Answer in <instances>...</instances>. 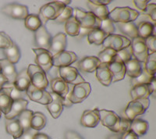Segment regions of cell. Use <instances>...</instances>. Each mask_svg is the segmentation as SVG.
Returning a JSON list of instances; mask_svg holds the SVG:
<instances>
[{"label":"cell","mask_w":156,"mask_h":139,"mask_svg":"<svg viewBox=\"0 0 156 139\" xmlns=\"http://www.w3.org/2000/svg\"><path fill=\"white\" fill-rule=\"evenodd\" d=\"M66 7L59 1H54L44 5L39 11V18L41 20L42 25L45 24L48 20H55L62 12Z\"/></svg>","instance_id":"obj_1"},{"label":"cell","mask_w":156,"mask_h":139,"mask_svg":"<svg viewBox=\"0 0 156 139\" xmlns=\"http://www.w3.org/2000/svg\"><path fill=\"white\" fill-rule=\"evenodd\" d=\"M140 13L129 7H115L108 14V18L115 23H129L134 21Z\"/></svg>","instance_id":"obj_2"},{"label":"cell","mask_w":156,"mask_h":139,"mask_svg":"<svg viewBox=\"0 0 156 139\" xmlns=\"http://www.w3.org/2000/svg\"><path fill=\"white\" fill-rule=\"evenodd\" d=\"M150 101L148 98H140V99L132 100L128 103L126 109L124 110V118L133 121L136 116L144 114L148 108Z\"/></svg>","instance_id":"obj_3"},{"label":"cell","mask_w":156,"mask_h":139,"mask_svg":"<svg viewBox=\"0 0 156 139\" xmlns=\"http://www.w3.org/2000/svg\"><path fill=\"white\" fill-rule=\"evenodd\" d=\"M80 26V28L86 30H92L94 28H99L101 20L96 17L91 12H85L81 9H75V16Z\"/></svg>","instance_id":"obj_4"},{"label":"cell","mask_w":156,"mask_h":139,"mask_svg":"<svg viewBox=\"0 0 156 139\" xmlns=\"http://www.w3.org/2000/svg\"><path fill=\"white\" fill-rule=\"evenodd\" d=\"M27 73L31 84L38 89H45L48 85L46 73L37 65L30 64L27 68Z\"/></svg>","instance_id":"obj_5"},{"label":"cell","mask_w":156,"mask_h":139,"mask_svg":"<svg viewBox=\"0 0 156 139\" xmlns=\"http://www.w3.org/2000/svg\"><path fill=\"white\" fill-rule=\"evenodd\" d=\"M90 91L91 88L88 82H82L73 86V88L66 95V98L73 104L80 103L89 96Z\"/></svg>","instance_id":"obj_6"},{"label":"cell","mask_w":156,"mask_h":139,"mask_svg":"<svg viewBox=\"0 0 156 139\" xmlns=\"http://www.w3.org/2000/svg\"><path fill=\"white\" fill-rule=\"evenodd\" d=\"M99 119L103 126L108 127L114 133H119L121 117H119L115 112L101 109L99 110Z\"/></svg>","instance_id":"obj_7"},{"label":"cell","mask_w":156,"mask_h":139,"mask_svg":"<svg viewBox=\"0 0 156 139\" xmlns=\"http://www.w3.org/2000/svg\"><path fill=\"white\" fill-rule=\"evenodd\" d=\"M130 45L134 59L140 62H145L149 53L144 39L140 37H134L130 41Z\"/></svg>","instance_id":"obj_8"},{"label":"cell","mask_w":156,"mask_h":139,"mask_svg":"<svg viewBox=\"0 0 156 139\" xmlns=\"http://www.w3.org/2000/svg\"><path fill=\"white\" fill-rule=\"evenodd\" d=\"M105 48H110L118 52L122 48H126L130 45V40L125 36L119 34H108L102 43Z\"/></svg>","instance_id":"obj_9"},{"label":"cell","mask_w":156,"mask_h":139,"mask_svg":"<svg viewBox=\"0 0 156 139\" xmlns=\"http://www.w3.org/2000/svg\"><path fill=\"white\" fill-rule=\"evenodd\" d=\"M26 94L31 101L42 104V105H48L51 102V94L49 92L45 91V89H38L32 85L31 84L26 91Z\"/></svg>","instance_id":"obj_10"},{"label":"cell","mask_w":156,"mask_h":139,"mask_svg":"<svg viewBox=\"0 0 156 139\" xmlns=\"http://www.w3.org/2000/svg\"><path fill=\"white\" fill-rule=\"evenodd\" d=\"M2 12L4 14L17 20H25L29 15L27 6L17 3L8 4L2 8Z\"/></svg>","instance_id":"obj_11"},{"label":"cell","mask_w":156,"mask_h":139,"mask_svg":"<svg viewBox=\"0 0 156 139\" xmlns=\"http://www.w3.org/2000/svg\"><path fill=\"white\" fill-rule=\"evenodd\" d=\"M60 77L66 81L68 84H80L82 82H84V79L78 73L77 70L73 66H66V67H59L58 69Z\"/></svg>","instance_id":"obj_12"},{"label":"cell","mask_w":156,"mask_h":139,"mask_svg":"<svg viewBox=\"0 0 156 139\" xmlns=\"http://www.w3.org/2000/svg\"><path fill=\"white\" fill-rule=\"evenodd\" d=\"M33 52L36 55L35 62L37 66L48 72L52 67V55L48 50L43 48H33Z\"/></svg>","instance_id":"obj_13"},{"label":"cell","mask_w":156,"mask_h":139,"mask_svg":"<svg viewBox=\"0 0 156 139\" xmlns=\"http://www.w3.org/2000/svg\"><path fill=\"white\" fill-rule=\"evenodd\" d=\"M108 65L112 75V83L122 80L124 78L125 74H126L125 63L116 55H115L112 62Z\"/></svg>","instance_id":"obj_14"},{"label":"cell","mask_w":156,"mask_h":139,"mask_svg":"<svg viewBox=\"0 0 156 139\" xmlns=\"http://www.w3.org/2000/svg\"><path fill=\"white\" fill-rule=\"evenodd\" d=\"M76 59L77 56L74 52L64 50L52 56V65L58 67H66L73 63Z\"/></svg>","instance_id":"obj_15"},{"label":"cell","mask_w":156,"mask_h":139,"mask_svg":"<svg viewBox=\"0 0 156 139\" xmlns=\"http://www.w3.org/2000/svg\"><path fill=\"white\" fill-rule=\"evenodd\" d=\"M34 41L37 48L48 50L51 44V37L44 25H41L36 31H34Z\"/></svg>","instance_id":"obj_16"},{"label":"cell","mask_w":156,"mask_h":139,"mask_svg":"<svg viewBox=\"0 0 156 139\" xmlns=\"http://www.w3.org/2000/svg\"><path fill=\"white\" fill-rule=\"evenodd\" d=\"M50 94H51L52 100L50 103L46 105V107L51 116L54 119H56V118L59 117L63 110V103L65 98H62L54 92H51Z\"/></svg>","instance_id":"obj_17"},{"label":"cell","mask_w":156,"mask_h":139,"mask_svg":"<svg viewBox=\"0 0 156 139\" xmlns=\"http://www.w3.org/2000/svg\"><path fill=\"white\" fill-rule=\"evenodd\" d=\"M66 40H67L66 34L63 33H58L54 36L53 38L51 39L50 47L48 50L52 56L66 49V43H67Z\"/></svg>","instance_id":"obj_18"},{"label":"cell","mask_w":156,"mask_h":139,"mask_svg":"<svg viewBox=\"0 0 156 139\" xmlns=\"http://www.w3.org/2000/svg\"><path fill=\"white\" fill-rule=\"evenodd\" d=\"M99 119V109H95L93 110H85L80 119V123L83 127L94 128L98 124Z\"/></svg>","instance_id":"obj_19"},{"label":"cell","mask_w":156,"mask_h":139,"mask_svg":"<svg viewBox=\"0 0 156 139\" xmlns=\"http://www.w3.org/2000/svg\"><path fill=\"white\" fill-rule=\"evenodd\" d=\"M99 59L95 56H87L77 62L76 67L80 71L84 73H93L100 65Z\"/></svg>","instance_id":"obj_20"},{"label":"cell","mask_w":156,"mask_h":139,"mask_svg":"<svg viewBox=\"0 0 156 139\" xmlns=\"http://www.w3.org/2000/svg\"><path fill=\"white\" fill-rule=\"evenodd\" d=\"M0 73L3 75L4 77L7 79V83L13 84L17 76L14 64L11 63L6 59H0Z\"/></svg>","instance_id":"obj_21"},{"label":"cell","mask_w":156,"mask_h":139,"mask_svg":"<svg viewBox=\"0 0 156 139\" xmlns=\"http://www.w3.org/2000/svg\"><path fill=\"white\" fill-rule=\"evenodd\" d=\"M13 102L10 96V87L6 84H4L3 87L0 90V110L6 115L11 109V106Z\"/></svg>","instance_id":"obj_22"},{"label":"cell","mask_w":156,"mask_h":139,"mask_svg":"<svg viewBox=\"0 0 156 139\" xmlns=\"http://www.w3.org/2000/svg\"><path fill=\"white\" fill-rule=\"evenodd\" d=\"M98 80L104 86H109L112 84V75L110 71L108 65L106 63H100L95 70Z\"/></svg>","instance_id":"obj_23"},{"label":"cell","mask_w":156,"mask_h":139,"mask_svg":"<svg viewBox=\"0 0 156 139\" xmlns=\"http://www.w3.org/2000/svg\"><path fill=\"white\" fill-rule=\"evenodd\" d=\"M69 86L66 81H64L61 77H56L51 82V87L52 92L55 93L62 98H66V95L69 93Z\"/></svg>","instance_id":"obj_24"},{"label":"cell","mask_w":156,"mask_h":139,"mask_svg":"<svg viewBox=\"0 0 156 139\" xmlns=\"http://www.w3.org/2000/svg\"><path fill=\"white\" fill-rule=\"evenodd\" d=\"M27 105H28V102L26 99H23V98L14 100L12 104L9 112L5 115V119H11L17 117L23 110L27 109Z\"/></svg>","instance_id":"obj_25"},{"label":"cell","mask_w":156,"mask_h":139,"mask_svg":"<svg viewBox=\"0 0 156 139\" xmlns=\"http://www.w3.org/2000/svg\"><path fill=\"white\" fill-rule=\"evenodd\" d=\"M5 130L8 134L12 136L14 139H18L23 133V129L20 123L17 118L6 119L5 121Z\"/></svg>","instance_id":"obj_26"},{"label":"cell","mask_w":156,"mask_h":139,"mask_svg":"<svg viewBox=\"0 0 156 139\" xmlns=\"http://www.w3.org/2000/svg\"><path fill=\"white\" fill-rule=\"evenodd\" d=\"M31 84L30 79L28 76L27 70H23L17 73L13 85L16 89L20 91H26Z\"/></svg>","instance_id":"obj_27"},{"label":"cell","mask_w":156,"mask_h":139,"mask_svg":"<svg viewBox=\"0 0 156 139\" xmlns=\"http://www.w3.org/2000/svg\"><path fill=\"white\" fill-rule=\"evenodd\" d=\"M118 30L122 34L131 37L132 39L134 37H138L137 33V27H136L133 22H129V23H115Z\"/></svg>","instance_id":"obj_28"},{"label":"cell","mask_w":156,"mask_h":139,"mask_svg":"<svg viewBox=\"0 0 156 139\" xmlns=\"http://www.w3.org/2000/svg\"><path fill=\"white\" fill-rule=\"evenodd\" d=\"M125 67H126V73L132 79L139 77L141 73V64L136 59H132L126 62Z\"/></svg>","instance_id":"obj_29"},{"label":"cell","mask_w":156,"mask_h":139,"mask_svg":"<svg viewBox=\"0 0 156 139\" xmlns=\"http://www.w3.org/2000/svg\"><path fill=\"white\" fill-rule=\"evenodd\" d=\"M149 124L146 120L141 119H134L130 123L129 130L138 136H143L147 133L148 130Z\"/></svg>","instance_id":"obj_30"},{"label":"cell","mask_w":156,"mask_h":139,"mask_svg":"<svg viewBox=\"0 0 156 139\" xmlns=\"http://www.w3.org/2000/svg\"><path fill=\"white\" fill-rule=\"evenodd\" d=\"M87 7L90 9V12L100 20H104L108 18L109 11L106 5H94V4L91 3L90 1L87 2Z\"/></svg>","instance_id":"obj_31"},{"label":"cell","mask_w":156,"mask_h":139,"mask_svg":"<svg viewBox=\"0 0 156 139\" xmlns=\"http://www.w3.org/2000/svg\"><path fill=\"white\" fill-rule=\"evenodd\" d=\"M108 34L105 33L100 28H94L88 33L87 40L89 44H94L96 45H101L104 40L107 37Z\"/></svg>","instance_id":"obj_32"},{"label":"cell","mask_w":156,"mask_h":139,"mask_svg":"<svg viewBox=\"0 0 156 139\" xmlns=\"http://www.w3.org/2000/svg\"><path fill=\"white\" fill-rule=\"evenodd\" d=\"M150 91H149L147 84H136L133 86V88L130 91V95L133 100L140 99V98H147L150 96Z\"/></svg>","instance_id":"obj_33"},{"label":"cell","mask_w":156,"mask_h":139,"mask_svg":"<svg viewBox=\"0 0 156 139\" xmlns=\"http://www.w3.org/2000/svg\"><path fill=\"white\" fill-rule=\"evenodd\" d=\"M47 123L46 116L40 112H36L33 113L30 120V128L33 130H40L45 127Z\"/></svg>","instance_id":"obj_34"},{"label":"cell","mask_w":156,"mask_h":139,"mask_svg":"<svg viewBox=\"0 0 156 139\" xmlns=\"http://www.w3.org/2000/svg\"><path fill=\"white\" fill-rule=\"evenodd\" d=\"M138 37L146 39L148 37L154 34V26L151 22H142L137 27Z\"/></svg>","instance_id":"obj_35"},{"label":"cell","mask_w":156,"mask_h":139,"mask_svg":"<svg viewBox=\"0 0 156 139\" xmlns=\"http://www.w3.org/2000/svg\"><path fill=\"white\" fill-rule=\"evenodd\" d=\"M3 52L4 55L6 57V59L12 64H15V63L18 62V61L20 59V56H21L19 48L17 47V45H15L14 43L9 48L3 49Z\"/></svg>","instance_id":"obj_36"},{"label":"cell","mask_w":156,"mask_h":139,"mask_svg":"<svg viewBox=\"0 0 156 139\" xmlns=\"http://www.w3.org/2000/svg\"><path fill=\"white\" fill-rule=\"evenodd\" d=\"M65 30H66V34L71 36H77L80 34V26L74 16L70 17L69 20L66 21Z\"/></svg>","instance_id":"obj_37"},{"label":"cell","mask_w":156,"mask_h":139,"mask_svg":"<svg viewBox=\"0 0 156 139\" xmlns=\"http://www.w3.org/2000/svg\"><path fill=\"white\" fill-rule=\"evenodd\" d=\"M33 113H34L33 111L30 109H25L16 117L21 125L22 128L23 129V131L30 128V120H31Z\"/></svg>","instance_id":"obj_38"},{"label":"cell","mask_w":156,"mask_h":139,"mask_svg":"<svg viewBox=\"0 0 156 139\" xmlns=\"http://www.w3.org/2000/svg\"><path fill=\"white\" fill-rule=\"evenodd\" d=\"M24 24L25 27L27 29L32 30V31H36L42 25V23H41L38 15L30 14L28 15L27 18L25 19Z\"/></svg>","instance_id":"obj_39"},{"label":"cell","mask_w":156,"mask_h":139,"mask_svg":"<svg viewBox=\"0 0 156 139\" xmlns=\"http://www.w3.org/2000/svg\"><path fill=\"white\" fill-rule=\"evenodd\" d=\"M115 55H116V52L115 50L110 48H105V49L102 50L101 52H99L98 59H99L101 63L108 64V63L112 62Z\"/></svg>","instance_id":"obj_40"},{"label":"cell","mask_w":156,"mask_h":139,"mask_svg":"<svg viewBox=\"0 0 156 139\" xmlns=\"http://www.w3.org/2000/svg\"><path fill=\"white\" fill-rule=\"evenodd\" d=\"M144 70L151 76H155L156 73V52L149 54L145 61Z\"/></svg>","instance_id":"obj_41"},{"label":"cell","mask_w":156,"mask_h":139,"mask_svg":"<svg viewBox=\"0 0 156 139\" xmlns=\"http://www.w3.org/2000/svg\"><path fill=\"white\" fill-rule=\"evenodd\" d=\"M154 76H151L149 73H147L144 68H142V71L139 77L133 78L131 80V84L133 86L136 85V84H149L151 82V79Z\"/></svg>","instance_id":"obj_42"},{"label":"cell","mask_w":156,"mask_h":139,"mask_svg":"<svg viewBox=\"0 0 156 139\" xmlns=\"http://www.w3.org/2000/svg\"><path fill=\"white\" fill-rule=\"evenodd\" d=\"M116 55L122 61V62H124V63L127 62L128 61H129L130 59H133V53H132L131 45H129V46L126 47V48H122V49L116 52Z\"/></svg>","instance_id":"obj_43"},{"label":"cell","mask_w":156,"mask_h":139,"mask_svg":"<svg viewBox=\"0 0 156 139\" xmlns=\"http://www.w3.org/2000/svg\"><path fill=\"white\" fill-rule=\"evenodd\" d=\"M99 28L106 34H112L115 31V24L109 18H107L105 20H101V26Z\"/></svg>","instance_id":"obj_44"},{"label":"cell","mask_w":156,"mask_h":139,"mask_svg":"<svg viewBox=\"0 0 156 139\" xmlns=\"http://www.w3.org/2000/svg\"><path fill=\"white\" fill-rule=\"evenodd\" d=\"M73 8L69 7V6H66L64 10L62 11V13L54 21L56 22V23H63V22H66V20H69V18L73 16Z\"/></svg>","instance_id":"obj_45"},{"label":"cell","mask_w":156,"mask_h":139,"mask_svg":"<svg viewBox=\"0 0 156 139\" xmlns=\"http://www.w3.org/2000/svg\"><path fill=\"white\" fill-rule=\"evenodd\" d=\"M13 45L12 39L6 33L0 31V48L5 49Z\"/></svg>","instance_id":"obj_46"},{"label":"cell","mask_w":156,"mask_h":139,"mask_svg":"<svg viewBox=\"0 0 156 139\" xmlns=\"http://www.w3.org/2000/svg\"><path fill=\"white\" fill-rule=\"evenodd\" d=\"M145 41L146 46H147V49H148V53L151 54L153 52H156V36L151 35L148 37L147 38L144 39Z\"/></svg>","instance_id":"obj_47"},{"label":"cell","mask_w":156,"mask_h":139,"mask_svg":"<svg viewBox=\"0 0 156 139\" xmlns=\"http://www.w3.org/2000/svg\"><path fill=\"white\" fill-rule=\"evenodd\" d=\"M5 84L10 87V96L13 101H14V100L21 99V98H23V97L24 96V94L23 93V91H18L16 87H14L13 84L5 83Z\"/></svg>","instance_id":"obj_48"},{"label":"cell","mask_w":156,"mask_h":139,"mask_svg":"<svg viewBox=\"0 0 156 139\" xmlns=\"http://www.w3.org/2000/svg\"><path fill=\"white\" fill-rule=\"evenodd\" d=\"M143 12L148 15L153 21L156 20V5L154 3H148Z\"/></svg>","instance_id":"obj_49"},{"label":"cell","mask_w":156,"mask_h":139,"mask_svg":"<svg viewBox=\"0 0 156 139\" xmlns=\"http://www.w3.org/2000/svg\"><path fill=\"white\" fill-rule=\"evenodd\" d=\"M130 123H131V121H129V120L126 119V118H121L120 127H119V131L118 134H122L126 131L129 130V127H130Z\"/></svg>","instance_id":"obj_50"},{"label":"cell","mask_w":156,"mask_h":139,"mask_svg":"<svg viewBox=\"0 0 156 139\" xmlns=\"http://www.w3.org/2000/svg\"><path fill=\"white\" fill-rule=\"evenodd\" d=\"M37 133V131H36V130L30 128L29 130L23 131V133L22 134V135L20 136V137L18 139H33L34 138V136Z\"/></svg>","instance_id":"obj_51"},{"label":"cell","mask_w":156,"mask_h":139,"mask_svg":"<svg viewBox=\"0 0 156 139\" xmlns=\"http://www.w3.org/2000/svg\"><path fill=\"white\" fill-rule=\"evenodd\" d=\"M65 139H83L77 132L74 130H67L65 133Z\"/></svg>","instance_id":"obj_52"},{"label":"cell","mask_w":156,"mask_h":139,"mask_svg":"<svg viewBox=\"0 0 156 139\" xmlns=\"http://www.w3.org/2000/svg\"><path fill=\"white\" fill-rule=\"evenodd\" d=\"M133 3L136 5V7H137L140 10L144 11L147 4L149 3V1H147V0H134Z\"/></svg>","instance_id":"obj_53"},{"label":"cell","mask_w":156,"mask_h":139,"mask_svg":"<svg viewBox=\"0 0 156 139\" xmlns=\"http://www.w3.org/2000/svg\"><path fill=\"white\" fill-rule=\"evenodd\" d=\"M121 139H139V137L131 130H129L121 135Z\"/></svg>","instance_id":"obj_54"},{"label":"cell","mask_w":156,"mask_h":139,"mask_svg":"<svg viewBox=\"0 0 156 139\" xmlns=\"http://www.w3.org/2000/svg\"><path fill=\"white\" fill-rule=\"evenodd\" d=\"M155 84H156V80H155V76L152 77L151 82L147 84V87H148V89L151 94H154L155 93Z\"/></svg>","instance_id":"obj_55"},{"label":"cell","mask_w":156,"mask_h":139,"mask_svg":"<svg viewBox=\"0 0 156 139\" xmlns=\"http://www.w3.org/2000/svg\"><path fill=\"white\" fill-rule=\"evenodd\" d=\"M90 2H91V3L94 4V5H107L108 4L111 3L112 1H111V0H90Z\"/></svg>","instance_id":"obj_56"},{"label":"cell","mask_w":156,"mask_h":139,"mask_svg":"<svg viewBox=\"0 0 156 139\" xmlns=\"http://www.w3.org/2000/svg\"><path fill=\"white\" fill-rule=\"evenodd\" d=\"M33 139H51V138L49 137V136L44 134V133H37V134L34 136V138Z\"/></svg>","instance_id":"obj_57"},{"label":"cell","mask_w":156,"mask_h":139,"mask_svg":"<svg viewBox=\"0 0 156 139\" xmlns=\"http://www.w3.org/2000/svg\"><path fill=\"white\" fill-rule=\"evenodd\" d=\"M7 79L5 78V77H4L3 75L0 73V90L2 89V87H3L4 84H5V83H7Z\"/></svg>","instance_id":"obj_58"},{"label":"cell","mask_w":156,"mask_h":139,"mask_svg":"<svg viewBox=\"0 0 156 139\" xmlns=\"http://www.w3.org/2000/svg\"><path fill=\"white\" fill-rule=\"evenodd\" d=\"M121 135L122 134H111V135L108 136L107 137V139H121Z\"/></svg>","instance_id":"obj_59"},{"label":"cell","mask_w":156,"mask_h":139,"mask_svg":"<svg viewBox=\"0 0 156 139\" xmlns=\"http://www.w3.org/2000/svg\"><path fill=\"white\" fill-rule=\"evenodd\" d=\"M1 116H2V112H1V110H0V118H1Z\"/></svg>","instance_id":"obj_60"}]
</instances>
